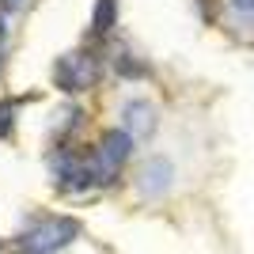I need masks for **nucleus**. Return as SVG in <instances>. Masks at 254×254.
Segmentation results:
<instances>
[{
	"mask_svg": "<svg viewBox=\"0 0 254 254\" xmlns=\"http://www.w3.org/2000/svg\"><path fill=\"white\" fill-rule=\"evenodd\" d=\"M11 114H15V103L4 99V103H0V137H8V133H11Z\"/></svg>",
	"mask_w": 254,
	"mask_h": 254,
	"instance_id": "6e6552de",
	"label": "nucleus"
},
{
	"mask_svg": "<svg viewBox=\"0 0 254 254\" xmlns=\"http://www.w3.org/2000/svg\"><path fill=\"white\" fill-rule=\"evenodd\" d=\"M80 239V220L76 216H61V212H42L34 216L19 235L15 247L23 254H61L64 247H72Z\"/></svg>",
	"mask_w": 254,
	"mask_h": 254,
	"instance_id": "f257e3e1",
	"label": "nucleus"
},
{
	"mask_svg": "<svg viewBox=\"0 0 254 254\" xmlns=\"http://www.w3.org/2000/svg\"><path fill=\"white\" fill-rule=\"evenodd\" d=\"M0 4H4V8H19L23 0H0Z\"/></svg>",
	"mask_w": 254,
	"mask_h": 254,
	"instance_id": "1a4fd4ad",
	"label": "nucleus"
},
{
	"mask_svg": "<svg viewBox=\"0 0 254 254\" xmlns=\"http://www.w3.org/2000/svg\"><path fill=\"white\" fill-rule=\"evenodd\" d=\"M159 118H156V106L148 103V99H129L126 106H122V129H126L133 140H148L152 133H156Z\"/></svg>",
	"mask_w": 254,
	"mask_h": 254,
	"instance_id": "39448f33",
	"label": "nucleus"
},
{
	"mask_svg": "<svg viewBox=\"0 0 254 254\" xmlns=\"http://www.w3.org/2000/svg\"><path fill=\"white\" fill-rule=\"evenodd\" d=\"M118 23V0H99L95 4V15H91V34H110Z\"/></svg>",
	"mask_w": 254,
	"mask_h": 254,
	"instance_id": "423d86ee",
	"label": "nucleus"
},
{
	"mask_svg": "<svg viewBox=\"0 0 254 254\" xmlns=\"http://www.w3.org/2000/svg\"><path fill=\"white\" fill-rule=\"evenodd\" d=\"M175 182V163L167 156H148L137 171V190L140 197H163Z\"/></svg>",
	"mask_w": 254,
	"mask_h": 254,
	"instance_id": "20e7f679",
	"label": "nucleus"
},
{
	"mask_svg": "<svg viewBox=\"0 0 254 254\" xmlns=\"http://www.w3.org/2000/svg\"><path fill=\"white\" fill-rule=\"evenodd\" d=\"M133 144H137V140L129 137L126 129H106L103 137H99L95 148H87V156H91V175H95V186H110V182H118L122 167H126L129 156H133Z\"/></svg>",
	"mask_w": 254,
	"mask_h": 254,
	"instance_id": "f03ea898",
	"label": "nucleus"
},
{
	"mask_svg": "<svg viewBox=\"0 0 254 254\" xmlns=\"http://www.w3.org/2000/svg\"><path fill=\"white\" fill-rule=\"evenodd\" d=\"M110 64H114L122 76H144V72H148L144 61H137V53H129V50H122L118 57H110Z\"/></svg>",
	"mask_w": 254,
	"mask_h": 254,
	"instance_id": "0eeeda50",
	"label": "nucleus"
},
{
	"mask_svg": "<svg viewBox=\"0 0 254 254\" xmlns=\"http://www.w3.org/2000/svg\"><path fill=\"white\" fill-rule=\"evenodd\" d=\"M99 80H103V61L87 50H72L64 57H57V64H53V84L61 91H68V95L91 91Z\"/></svg>",
	"mask_w": 254,
	"mask_h": 254,
	"instance_id": "7ed1b4c3",
	"label": "nucleus"
}]
</instances>
